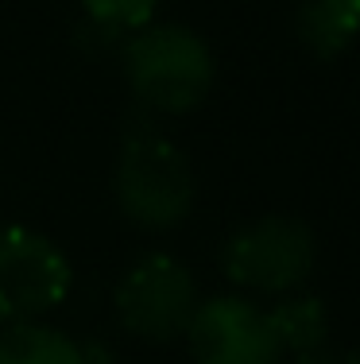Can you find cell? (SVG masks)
I'll return each mask as SVG.
<instances>
[{"instance_id": "7", "label": "cell", "mask_w": 360, "mask_h": 364, "mask_svg": "<svg viewBox=\"0 0 360 364\" xmlns=\"http://www.w3.org/2000/svg\"><path fill=\"white\" fill-rule=\"evenodd\" d=\"M295 36L318 63L341 58L360 39L356 0H302L295 12Z\"/></svg>"}, {"instance_id": "5", "label": "cell", "mask_w": 360, "mask_h": 364, "mask_svg": "<svg viewBox=\"0 0 360 364\" xmlns=\"http://www.w3.org/2000/svg\"><path fill=\"white\" fill-rule=\"evenodd\" d=\"M74 287V267L50 237L28 225H0V326L43 322Z\"/></svg>"}, {"instance_id": "13", "label": "cell", "mask_w": 360, "mask_h": 364, "mask_svg": "<svg viewBox=\"0 0 360 364\" xmlns=\"http://www.w3.org/2000/svg\"><path fill=\"white\" fill-rule=\"evenodd\" d=\"M356 8H360V0H356Z\"/></svg>"}, {"instance_id": "11", "label": "cell", "mask_w": 360, "mask_h": 364, "mask_svg": "<svg viewBox=\"0 0 360 364\" xmlns=\"http://www.w3.org/2000/svg\"><path fill=\"white\" fill-rule=\"evenodd\" d=\"M295 364H360V353L322 345V349H310V353H302V357H295Z\"/></svg>"}, {"instance_id": "10", "label": "cell", "mask_w": 360, "mask_h": 364, "mask_svg": "<svg viewBox=\"0 0 360 364\" xmlns=\"http://www.w3.org/2000/svg\"><path fill=\"white\" fill-rule=\"evenodd\" d=\"M85 20L97 23V28H109L116 36H132L136 28L156 20L159 0H82Z\"/></svg>"}, {"instance_id": "1", "label": "cell", "mask_w": 360, "mask_h": 364, "mask_svg": "<svg viewBox=\"0 0 360 364\" xmlns=\"http://www.w3.org/2000/svg\"><path fill=\"white\" fill-rule=\"evenodd\" d=\"M120 70L148 112L182 117L213 90V55L198 31L182 23H143L120 43Z\"/></svg>"}, {"instance_id": "6", "label": "cell", "mask_w": 360, "mask_h": 364, "mask_svg": "<svg viewBox=\"0 0 360 364\" xmlns=\"http://www.w3.org/2000/svg\"><path fill=\"white\" fill-rule=\"evenodd\" d=\"M182 337L194 364H279L283 357L268 314L240 294L198 302Z\"/></svg>"}, {"instance_id": "8", "label": "cell", "mask_w": 360, "mask_h": 364, "mask_svg": "<svg viewBox=\"0 0 360 364\" xmlns=\"http://www.w3.org/2000/svg\"><path fill=\"white\" fill-rule=\"evenodd\" d=\"M263 314H268V326L276 333L279 349L290 353V357H302L310 349L329 345L333 318L318 294H283L276 306L263 310Z\"/></svg>"}, {"instance_id": "3", "label": "cell", "mask_w": 360, "mask_h": 364, "mask_svg": "<svg viewBox=\"0 0 360 364\" xmlns=\"http://www.w3.org/2000/svg\"><path fill=\"white\" fill-rule=\"evenodd\" d=\"M314 259H318V240L310 225L287 213L248 221L221 248V267L229 283L256 294H279V299L295 294L310 279Z\"/></svg>"}, {"instance_id": "9", "label": "cell", "mask_w": 360, "mask_h": 364, "mask_svg": "<svg viewBox=\"0 0 360 364\" xmlns=\"http://www.w3.org/2000/svg\"><path fill=\"white\" fill-rule=\"evenodd\" d=\"M0 364H78V341L43 322L0 326Z\"/></svg>"}, {"instance_id": "12", "label": "cell", "mask_w": 360, "mask_h": 364, "mask_svg": "<svg viewBox=\"0 0 360 364\" xmlns=\"http://www.w3.org/2000/svg\"><path fill=\"white\" fill-rule=\"evenodd\" d=\"M78 364H116V349L101 337H89V341H78Z\"/></svg>"}, {"instance_id": "2", "label": "cell", "mask_w": 360, "mask_h": 364, "mask_svg": "<svg viewBox=\"0 0 360 364\" xmlns=\"http://www.w3.org/2000/svg\"><path fill=\"white\" fill-rule=\"evenodd\" d=\"M116 205L136 229L170 232L194 213L198 178L186 151L156 124H136L124 132L113 171Z\"/></svg>"}, {"instance_id": "4", "label": "cell", "mask_w": 360, "mask_h": 364, "mask_svg": "<svg viewBox=\"0 0 360 364\" xmlns=\"http://www.w3.org/2000/svg\"><path fill=\"white\" fill-rule=\"evenodd\" d=\"M198 283L182 259L167 252H151L136 259L120 275L113 291V310L124 333L151 345H170L186 333L198 310Z\"/></svg>"}]
</instances>
